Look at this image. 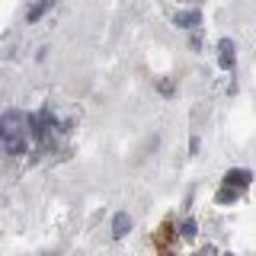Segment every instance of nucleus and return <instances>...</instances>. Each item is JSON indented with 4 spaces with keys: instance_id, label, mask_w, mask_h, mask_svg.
<instances>
[{
    "instance_id": "3",
    "label": "nucleus",
    "mask_w": 256,
    "mask_h": 256,
    "mask_svg": "<svg viewBox=\"0 0 256 256\" xmlns=\"http://www.w3.org/2000/svg\"><path fill=\"white\" fill-rule=\"evenodd\" d=\"M218 64H221V70H234V64H237V48L230 38H221L218 42Z\"/></svg>"
},
{
    "instance_id": "7",
    "label": "nucleus",
    "mask_w": 256,
    "mask_h": 256,
    "mask_svg": "<svg viewBox=\"0 0 256 256\" xmlns=\"http://www.w3.org/2000/svg\"><path fill=\"white\" fill-rule=\"evenodd\" d=\"M45 10H52V4H48V0H45V4H32L29 10H26V20H29V22H36Z\"/></svg>"
},
{
    "instance_id": "5",
    "label": "nucleus",
    "mask_w": 256,
    "mask_h": 256,
    "mask_svg": "<svg viewBox=\"0 0 256 256\" xmlns=\"http://www.w3.org/2000/svg\"><path fill=\"white\" fill-rule=\"evenodd\" d=\"M128 230H132V218H128V212H118L116 218H112V237L122 240Z\"/></svg>"
},
{
    "instance_id": "4",
    "label": "nucleus",
    "mask_w": 256,
    "mask_h": 256,
    "mask_svg": "<svg viewBox=\"0 0 256 256\" xmlns=\"http://www.w3.org/2000/svg\"><path fill=\"white\" fill-rule=\"evenodd\" d=\"M176 26L180 29H198L202 26V10H180L176 13Z\"/></svg>"
},
{
    "instance_id": "8",
    "label": "nucleus",
    "mask_w": 256,
    "mask_h": 256,
    "mask_svg": "<svg viewBox=\"0 0 256 256\" xmlns=\"http://www.w3.org/2000/svg\"><path fill=\"white\" fill-rule=\"evenodd\" d=\"M224 256H234V253H224Z\"/></svg>"
},
{
    "instance_id": "1",
    "label": "nucleus",
    "mask_w": 256,
    "mask_h": 256,
    "mask_svg": "<svg viewBox=\"0 0 256 256\" xmlns=\"http://www.w3.org/2000/svg\"><path fill=\"white\" fill-rule=\"evenodd\" d=\"M0 141H4V154L6 157H20L29 150V116L20 109H6L0 118Z\"/></svg>"
},
{
    "instance_id": "2",
    "label": "nucleus",
    "mask_w": 256,
    "mask_h": 256,
    "mask_svg": "<svg viewBox=\"0 0 256 256\" xmlns=\"http://www.w3.org/2000/svg\"><path fill=\"white\" fill-rule=\"evenodd\" d=\"M250 182H253V173L250 170H228V173H224V180H221V189H218V196H214V202H218V205L237 202V198L250 189Z\"/></svg>"
},
{
    "instance_id": "6",
    "label": "nucleus",
    "mask_w": 256,
    "mask_h": 256,
    "mask_svg": "<svg viewBox=\"0 0 256 256\" xmlns=\"http://www.w3.org/2000/svg\"><path fill=\"white\" fill-rule=\"evenodd\" d=\"M176 234H180L182 240H192V237H196V221H192V218H182V221H180V230H176Z\"/></svg>"
}]
</instances>
